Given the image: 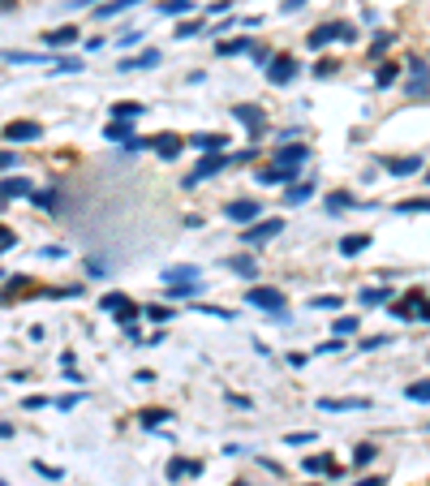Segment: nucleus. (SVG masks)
I'll list each match as a JSON object with an SVG mask.
<instances>
[{"label":"nucleus","mask_w":430,"mask_h":486,"mask_svg":"<svg viewBox=\"0 0 430 486\" xmlns=\"http://www.w3.org/2000/svg\"><path fill=\"white\" fill-rule=\"evenodd\" d=\"M383 301H392V289H366L362 293V305H383Z\"/></svg>","instance_id":"obj_31"},{"label":"nucleus","mask_w":430,"mask_h":486,"mask_svg":"<svg viewBox=\"0 0 430 486\" xmlns=\"http://www.w3.org/2000/svg\"><path fill=\"white\" fill-rule=\"evenodd\" d=\"M297 181V168H284V164H271L267 172H259V185H293Z\"/></svg>","instance_id":"obj_12"},{"label":"nucleus","mask_w":430,"mask_h":486,"mask_svg":"<svg viewBox=\"0 0 430 486\" xmlns=\"http://www.w3.org/2000/svg\"><path fill=\"white\" fill-rule=\"evenodd\" d=\"M31 202H35V207H43V211H56V202H61V194L56 190H31Z\"/></svg>","instance_id":"obj_24"},{"label":"nucleus","mask_w":430,"mask_h":486,"mask_svg":"<svg viewBox=\"0 0 430 486\" xmlns=\"http://www.w3.org/2000/svg\"><path fill=\"white\" fill-rule=\"evenodd\" d=\"M185 473H190V478L198 473V465H194V460H172V465H168V478H185Z\"/></svg>","instance_id":"obj_32"},{"label":"nucleus","mask_w":430,"mask_h":486,"mask_svg":"<svg viewBox=\"0 0 430 486\" xmlns=\"http://www.w3.org/2000/svg\"><path fill=\"white\" fill-rule=\"evenodd\" d=\"M409 69H413L409 73V95L413 99H426L430 95V65L426 61H409Z\"/></svg>","instance_id":"obj_6"},{"label":"nucleus","mask_w":430,"mask_h":486,"mask_svg":"<svg viewBox=\"0 0 430 486\" xmlns=\"http://www.w3.org/2000/svg\"><path fill=\"white\" fill-rule=\"evenodd\" d=\"M73 39H78V31H73V26H56V31H47V35H43L47 47H69Z\"/></svg>","instance_id":"obj_17"},{"label":"nucleus","mask_w":430,"mask_h":486,"mask_svg":"<svg viewBox=\"0 0 430 486\" xmlns=\"http://www.w3.org/2000/svg\"><path fill=\"white\" fill-rule=\"evenodd\" d=\"M353 39H358V26H353V22H323V26H314L306 35L310 52H318V47H327V43H353Z\"/></svg>","instance_id":"obj_1"},{"label":"nucleus","mask_w":430,"mask_h":486,"mask_svg":"<svg viewBox=\"0 0 430 486\" xmlns=\"http://www.w3.org/2000/svg\"><path fill=\"white\" fill-rule=\"evenodd\" d=\"M426 181H430V172H426Z\"/></svg>","instance_id":"obj_55"},{"label":"nucleus","mask_w":430,"mask_h":486,"mask_svg":"<svg viewBox=\"0 0 430 486\" xmlns=\"http://www.w3.org/2000/svg\"><path fill=\"white\" fill-rule=\"evenodd\" d=\"M104 138H112V142H130L134 134H130V121H112V125H104Z\"/></svg>","instance_id":"obj_23"},{"label":"nucleus","mask_w":430,"mask_h":486,"mask_svg":"<svg viewBox=\"0 0 430 486\" xmlns=\"http://www.w3.org/2000/svg\"><path fill=\"white\" fill-rule=\"evenodd\" d=\"M181 138H176V134H155V138H151V151H155V155L160 160H176V155H181Z\"/></svg>","instance_id":"obj_10"},{"label":"nucleus","mask_w":430,"mask_h":486,"mask_svg":"<svg viewBox=\"0 0 430 486\" xmlns=\"http://www.w3.org/2000/svg\"><path fill=\"white\" fill-rule=\"evenodd\" d=\"M9 434H13V430H9V426H5V422H0V439H9Z\"/></svg>","instance_id":"obj_54"},{"label":"nucleus","mask_w":430,"mask_h":486,"mask_svg":"<svg viewBox=\"0 0 430 486\" xmlns=\"http://www.w3.org/2000/svg\"><path fill=\"white\" fill-rule=\"evenodd\" d=\"M26 194H31L26 176H5V181H0V202H5V198H26Z\"/></svg>","instance_id":"obj_14"},{"label":"nucleus","mask_w":430,"mask_h":486,"mask_svg":"<svg viewBox=\"0 0 430 486\" xmlns=\"http://www.w3.org/2000/svg\"><path fill=\"white\" fill-rule=\"evenodd\" d=\"M293 78H297V61H293V56H275V61H267V82L289 86Z\"/></svg>","instance_id":"obj_5"},{"label":"nucleus","mask_w":430,"mask_h":486,"mask_svg":"<svg viewBox=\"0 0 430 486\" xmlns=\"http://www.w3.org/2000/svg\"><path fill=\"white\" fill-rule=\"evenodd\" d=\"M224 215H229L233 224H254V220H259V202H254V198H237V202H229V207H224Z\"/></svg>","instance_id":"obj_7"},{"label":"nucleus","mask_w":430,"mask_h":486,"mask_svg":"<svg viewBox=\"0 0 430 486\" xmlns=\"http://www.w3.org/2000/svg\"><path fill=\"white\" fill-rule=\"evenodd\" d=\"M198 267H168L164 271V284H185V280H194Z\"/></svg>","instance_id":"obj_25"},{"label":"nucleus","mask_w":430,"mask_h":486,"mask_svg":"<svg viewBox=\"0 0 430 486\" xmlns=\"http://www.w3.org/2000/svg\"><path fill=\"white\" fill-rule=\"evenodd\" d=\"M245 305H254V310H267V314H280L284 319V293L280 289H249L245 293Z\"/></svg>","instance_id":"obj_3"},{"label":"nucleus","mask_w":430,"mask_h":486,"mask_svg":"<svg viewBox=\"0 0 430 486\" xmlns=\"http://www.w3.org/2000/svg\"><path fill=\"white\" fill-rule=\"evenodd\" d=\"M146 314L155 319V323H164V319H168V310H164V305H146Z\"/></svg>","instance_id":"obj_49"},{"label":"nucleus","mask_w":430,"mask_h":486,"mask_svg":"<svg viewBox=\"0 0 430 486\" xmlns=\"http://www.w3.org/2000/svg\"><path fill=\"white\" fill-rule=\"evenodd\" d=\"M168 293L172 297H190V293H198V284H194V280H185V284H168Z\"/></svg>","instance_id":"obj_40"},{"label":"nucleus","mask_w":430,"mask_h":486,"mask_svg":"<svg viewBox=\"0 0 430 486\" xmlns=\"http://www.w3.org/2000/svg\"><path fill=\"white\" fill-rule=\"evenodd\" d=\"M0 138L5 142H35V138H43V130L35 121H9L5 130H0Z\"/></svg>","instance_id":"obj_4"},{"label":"nucleus","mask_w":430,"mask_h":486,"mask_svg":"<svg viewBox=\"0 0 430 486\" xmlns=\"http://www.w3.org/2000/svg\"><path fill=\"white\" fill-rule=\"evenodd\" d=\"M314 194V181H306V185H289V202H306Z\"/></svg>","instance_id":"obj_34"},{"label":"nucleus","mask_w":430,"mask_h":486,"mask_svg":"<svg viewBox=\"0 0 430 486\" xmlns=\"http://www.w3.org/2000/svg\"><path fill=\"white\" fill-rule=\"evenodd\" d=\"M396 69H400V65H392V61H383V65H378V69H374V82H378V86H392V82H396Z\"/></svg>","instance_id":"obj_29"},{"label":"nucleus","mask_w":430,"mask_h":486,"mask_svg":"<svg viewBox=\"0 0 430 486\" xmlns=\"http://www.w3.org/2000/svg\"><path fill=\"white\" fill-rule=\"evenodd\" d=\"M78 400H82V396H61V400H56V409H65V413H69V409L78 404Z\"/></svg>","instance_id":"obj_50"},{"label":"nucleus","mask_w":430,"mask_h":486,"mask_svg":"<svg viewBox=\"0 0 430 486\" xmlns=\"http://www.w3.org/2000/svg\"><path fill=\"white\" fill-rule=\"evenodd\" d=\"M383 344H392V336H370L362 349H383Z\"/></svg>","instance_id":"obj_48"},{"label":"nucleus","mask_w":430,"mask_h":486,"mask_svg":"<svg viewBox=\"0 0 430 486\" xmlns=\"http://www.w3.org/2000/svg\"><path fill=\"white\" fill-rule=\"evenodd\" d=\"M82 69V61H73V56H65V61H56V69L52 73H78Z\"/></svg>","instance_id":"obj_42"},{"label":"nucleus","mask_w":430,"mask_h":486,"mask_svg":"<svg viewBox=\"0 0 430 486\" xmlns=\"http://www.w3.org/2000/svg\"><path fill=\"white\" fill-rule=\"evenodd\" d=\"M190 146H198V151H224V134H194V138H185Z\"/></svg>","instance_id":"obj_20"},{"label":"nucleus","mask_w":430,"mask_h":486,"mask_svg":"<svg viewBox=\"0 0 430 486\" xmlns=\"http://www.w3.org/2000/svg\"><path fill=\"white\" fill-rule=\"evenodd\" d=\"M172 413H168V409H146V413H142V426H160V422H168Z\"/></svg>","instance_id":"obj_35"},{"label":"nucleus","mask_w":430,"mask_h":486,"mask_svg":"<svg viewBox=\"0 0 430 486\" xmlns=\"http://www.w3.org/2000/svg\"><path fill=\"white\" fill-rule=\"evenodd\" d=\"M353 331H358V319H336V336H353Z\"/></svg>","instance_id":"obj_39"},{"label":"nucleus","mask_w":430,"mask_h":486,"mask_svg":"<svg viewBox=\"0 0 430 486\" xmlns=\"http://www.w3.org/2000/svg\"><path fill=\"white\" fill-rule=\"evenodd\" d=\"M396 211H430V198H404V202H396Z\"/></svg>","instance_id":"obj_33"},{"label":"nucleus","mask_w":430,"mask_h":486,"mask_svg":"<svg viewBox=\"0 0 430 486\" xmlns=\"http://www.w3.org/2000/svg\"><path fill=\"white\" fill-rule=\"evenodd\" d=\"M383 168H387L392 176H413V172H422V155H404V160H383Z\"/></svg>","instance_id":"obj_13"},{"label":"nucleus","mask_w":430,"mask_h":486,"mask_svg":"<svg viewBox=\"0 0 430 486\" xmlns=\"http://www.w3.org/2000/svg\"><path fill=\"white\" fill-rule=\"evenodd\" d=\"M314 73H318V78H332V73H336V61H318Z\"/></svg>","instance_id":"obj_44"},{"label":"nucleus","mask_w":430,"mask_h":486,"mask_svg":"<svg viewBox=\"0 0 430 486\" xmlns=\"http://www.w3.org/2000/svg\"><path fill=\"white\" fill-rule=\"evenodd\" d=\"M310 305H318V310H336V305H340V297H314Z\"/></svg>","instance_id":"obj_45"},{"label":"nucleus","mask_w":430,"mask_h":486,"mask_svg":"<svg viewBox=\"0 0 430 486\" xmlns=\"http://www.w3.org/2000/svg\"><path fill=\"white\" fill-rule=\"evenodd\" d=\"M224 164H229V155H220V151H215L211 160H202V164H198V168H194V172L185 176V190H194L198 181H207V176H215V172H220Z\"/></svg>","instance_id":"obj_8"},{"label":"nucleus","mask_w":430,"mask_h":486,"mask_svg":"<svg viewBox=\"0 0 430 486\" xmlns=\"http://www.w3.org/2000/svg\"><path fill=\"white\" fill-rule=\"evenodd\" d=\"M289 443H314V430H301V434H289Z\"/></svg>","instance_id":"obj_47"},{"label":"nucleus","mask_w":430,"mask_h":486,"mask_svg":"<svg viewBox=\"0 0 430 486\" xmlns=\"http://www.w3.org/2000/svg\"><path fill=\"white\" fill-rule=\"evenodd\" d=\"M0 486H5V482H0Z\"/></svg>","instance_id":"obj_56"},{"label":"nucleus","mask_w":430,"mask_h":486,"mask_svg":"<svg viewBox=\"0 0 430 486\" xmlns=\"http://www.w3.org/2000/svg\"><path fill=\"white\" fill-rule=\"evenodd\" d=\"M404 396H409V400H417V404H426V400H430V379L409 383V388H404Z\"/></svg>","instance_id":"obj_27"},{"label":"nucleus","mask_w":430,"mask_h":486,"mask_svg":"<svg viewBox=\"0 0 430 486\" xmlns=\"http://www.w3.org/2000/svg\"><path fill=\"white\" fill-rule=\"evenodd\" d=\"M229 267H233L237 275H254V259H245V254H237V259H233Z\"/></svg>","instance_id":"obj_37"},{"label":"nucleus","mask_w":430,"mask_h":486,"mask_svg":"<svg viewBox=\"0 0 430 486\" xmlns=\"http://www.w3.org/2000/svg\"><path fill=\"white\" fill-rule=\"evenodd\" d=\"M249 47H254L249 39H229V43H220L215 52H220V56H237V52H249Z\"/></svg>","instance_id":"obj_28"},{"label":"nucleus","mask_w":430,"mask_h":486,"mask_svg":"<svg viewBox=\"0 0 430 486\" xmlns=\"http://www.w3.org/2000/svg\"><path fill=\"white\" fill-rule=\"evenodd\" d=\"M392 314H396V319H422V293L396 301V310H392Z\"/></svg>","instance_id":"obj_16"},{"label":"nucleus","mask_w":430,"mask_h":486,"mask_svg":"<svg viewBox=\"0 0 430 486\" xmlns=\"http://www.w3.org/2000/svg\"><path fill=\"white\" fill-rule=\"evenodd\" d=\"M306 469L310 473H327L332 469V456H306Z\"/></svg>","instance_id":"obj_36"},{"label":"nucleus","mask_w":430,"mask_h":486,"mask_svg":"<svg viewBox=\"0 0 430 486\" xmlns=\"http://www.w3.org/2000/svg\"><path fill=\"white\" fill-rule=\"evenodd\" d=\"M422 319H426V323H430V301H422Z\"/></svg>","instance_id":"obj_53"},{"label":"nucleus","mask_w":430,"mask_h":486,"mask_svg":"<svg viewBox=\"0 0 430 486\" xmlns=\"http://www.w3.org/2000/svg\"><path fill=\"white\" fill-rule=\"evenodd\" d=\"M155 65H160V52H155V47H146L138 61H121L116 69H121V73H138V69H155Z\"/></svg>","instance_id":"obj_15"},{"label":"nucleus","mask_w":430,"mask_h":486,"mask_svg":"<svg viewBox=\"0 0 430 486\" xmlns=\"http://www.w3.org/2000/svg\"><path fill=\"white\" fill-rule=\"evenodd\" d=\"M327 211H332V215L353 211V194H348V190H332V194H327Z\"/></svg>","instance_id":"obj_18"},{"label":"nucleus","mask_w":430,"mask_h":486,"mask_svg":"<svg viewBox=\"0 0 430 486\" xmlns=\"http://www.w3.org/2000/svg\"><path fill=\"white\" fill-rule=\"evenodd\" d=\"M358 486H383V482H378V478H362Z\"/></svg>","instance_id":"obj_52"},{"label":"nucleus","mask_w":430,"mask_h":486,"mask_svg":"<svg viewBox=\"0 0 430 486\" xmlns=\"http://www.w3.org/2000/svg\"><path fill=\"white\" fill-rule=\"evenodd\" d=\"M366 245H370V237H366V233H348V237L340 241V254H344V259H353V254H362Z\"/></svg>","instance_id":"obj_19"},{"label":"nucleus","mask_w":430,"mask_h":486,"mask_svg":"<svg viewBox=\"0 0 430 486\" xmlns=\"http://www.w3.org/2000/svg\"><path fill=\"white\" fill-rule=\"evenodd\" d=\"M13 245H17V237L9 233V228H5V224H0V250H13Z\"/></svg>","instance_id":"obj_43"},{"label":"nucleus","mask_w":430,"mask_h":486,"mask_svg":"<svg viewBox=\"0 0 430 486\" xmlns=\"http://www.w3.org/2000/svg\"><path fill=\"white\" fill-rule=\"evenodd\" d=\"M306 160H310V146L306 142H289V146L275 151V164H284V168H301Z\"/></svg>","instance_id":"obj_9"},{"label":"nucleus","mask_w":430,"mask_h":486,"mask_svg":"<svg viewBox=\"0 0 430 486\" xmlns=\"http://www.w3.org/2000/svg\"><path fill=\"white\" fill-rule=\"evenodd\" d=\"M392 47V35H374V43H370V56H383Z\"/></svg>","instance_id":"obj_38"},{"label":"nucleus","mask_w":430,"mask_h":486,"mask_svg":"<svg viewBox=\"0 0 430 486\" xmlns=\"http://www.w3.org/2000/svg\"><path fill=\"white\" fill-rule=\"evenodd\" d=\"M353 460H358V465H370V460H374V448H370V443H358V452H353Z\"/></svg>","instance_id":"obj_41"},{"label":"nucleus","mask_w":430,"mask_h":486,"mask_svg":"<svg viewBox=\"0 0 430 486\" xmlns=\"http://www.w3.org/2000/svg\"><path fill=\"white\" fill-rule=\"evenodd\" d=\"M142 116V104H112V121H134Z\"/></svg>","instance_id":"obj_30"},{"label":"nucleus","mask_w":430,"mask_h":486,"mask_svg":"<svg viewBox=\"0 0 430 486\" xmlns=\"http://www.w3.org/2000/svg\"><path fill=\"white\" fill-rule=\"evenodd\" d=\"M190 9H194V0H164V5H160L164 17H181V13H190Z\"/></svg>","instance_id":"obj_26"},{"label":"nucleus","mask_w":430,"mask_h":486,"mask_svg":"<svg viewBox=\"0 0 430 486\" xmlns=\"http://www.w3.org/2000/svg\"><path fill=\"white\" fill-rule=\"evenodd\" d=\"M318 409H336V413H340V409H370V400H366V396H348V400H318Z\"/></svg>","instance_id":"obj_22"},{"label":"nucleus","mask_w":430,"mask_h":486,"mask_svg":"<svg viewBox=\"0 0 430 486\" xmlns=\"http://www.w3.org/2000/svg\"><path fill=\"white\" fill-rule=\"evenodd\" d=\"M190 35H198V22H181L176 26V39H190Z\"/></svg>","instance_id":"obj_46"},{"label":"nucleus","mask_w":430,"mask_h":486,"mask_svg":"<svg viewBox=\"0 0 430 486\" xmlns=\"http://www.w3.org/2000/svg\"><path fill=\"white\" fill-rule=\"evenodd\" d=\"M134 5H138V0H108V5H95V17L104 22V17H116L121 9H134Z\"/></svg>","instance_id":"obj_21"},{"label":"nucleus","mask_w":430,"mask_h":486,"mask_svg":"<svg viewBox=\"0 0 430 486\" xmlns=\"http://www.w3.org/2000/svg\"><path fill=\"white\" fill-rule=\"evenodd\" d=\"M310 486H314V482H310Z\"/></svg>","instance_id":"obj_57"},{"label":"nucleus","mask_w":430,"mask_h":486,"mask_svg":"<svg viewBox=\"0 0 430 486\" xmlns=\"http://www.w3.org/2000/svg\"><path fill=\"white\" fill-rule=\"evenodd\" d=\"M280 233H284V220H280V215H275V220H254V224L241 228V241H245V245H263V241L280 237Z\"/></svg>","instance_id":"obj_2"},{"label":"nucleus","mask_w":430,"mask_h":486,"mask_svg":"<svg viewBox=\"0 0 430 486\" xmlns=\"http://www.w3.org/2000/svg\"><path fill=\"white\" fill-rule=\"evenodd\" d=\"M0 168H13V155H9V151H0Z\"/></svg>","instance_id":"obj_51"},{"label":"nucleus","mask_w":430,"mask_h":486,"mask_svg":"<svg viewBox=\"0 0 430 486\" xmlns=\"http://www.w3.org/2000/svg\"><path fill=\"white\" fill-rule=\"evenodd\" d=\"M233 116H237V121H245V125H249V134H254V138L263 134V125H267L263 108H254V104H237V108H233Z\"/></svg>","instance_id":"obj_11"}]
</instances>
